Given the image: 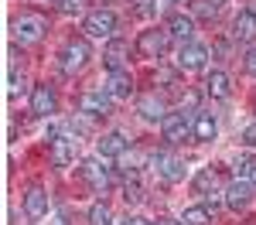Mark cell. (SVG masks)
Instances as JSON below:
<instances>
[{
  "instance_id": "33",
  "label": "cell",
  "mask_w": 256,
  "mask_h": 225,
  "mask_svg": "<svg viewBox=\"0 0 256 225\" xmlns=\"http://www.w3.org/2000/svg\"><path fill=\"white\" fill-rule=\"evenodd\" d=\"M123 225H154V222H150V219H140V215H126Z\"/></svg>"
},
{
  "instance_id": "12",
  "label": "cell",
  "mask_w": 256,
  "mask_h": 225,
  "mask_svg": "<svg viewBox=\"0 0 256 225\" xmlns=\"http://www.w3.org/2000/svg\"><path fill=\"white\" fill-rule=\"evenodd\" d=\"M137 113L144 116V120H150V123H158L168 116V106H164V96H158V92H144L137 99Z\"/></svg>"
},
{
  "instance_id": "4",
  "label": "cell",
  "mask_w": 256,
  "mask_h": 225,
  "mask_svg": "<svg viewBox=\"0 0 256 225\" xmlns=\"http://www.w3.org/2000/svg\"><path fill=\"white\" fill-rule=\"evenodd\" d=\"M168 44H171V34H168V27L160 31V27H150V31H140L137 38V51L144 58H160L164 51H168Z\"/></svg>"
},
{
  "instance_id": "19",
  "label": "cell",
  "mask_w": 256,
  "mask_h": 225,
  "mask_svg": "<svg viewBox=\"0 0 256 225\" xmlns=\"http://www.w3.org/2000/svg\"><path fill=\"white\" fill-rule=\"evenodd\" d=\"M168 34L178 38L181 44H188L192 34H195V20L188 17V14H171V17H168Z\"/></svg>"
},
{
  "instance_id": "7",
  "label": "cell",
  "mask_w": 256,
  "mask_h": 225,
  "mask_svg": "<svg viewBox=\"0 0 256 225\" xmlns=\"http://www.w3.org/2000/svg\"><path fill=\"white\" fill-rule=\"evenodd\" d=\"M150 167L158 171L164 181H171V184L184 178V164L178 161L174 154H168V150H158V154H150Z\"/></svg>"
},
{
  "instance_id": "26",
  "label": "cell",
  "mask_w": 256,
  "mask_h": 225,
  "mask_svg": "<svg viewBox=\"0 0 256 225\" xmlns=\"http://www.w3.org/2000/svg\"><path fill=\"white\" fill-rule=\"evenodd\" d=\"M89 225H113V208L106 202H96L89 208Z\"/></svg>"
},
{
  "instance_id": "28",
  "label": "cell",
  "mask_w": 256,
  "mask_h": 225,
  "mask_svg": "<svg viewBox=\"0 0 256 225\" xmlns=\"http://www.w3.org/2000/svg\"><path fill=\"white\" fill-rule=\"evenodd\" d=\"M195 14H198V17H216L218 3H216V0H195Z\"/></svg>"
},
{
  "instance_id": "2",
  "label": "cell",
  "mask_w": 256,
  "mask_h": 225,
  "mask_svg": "<svg viewBox=\"0 0 256 225\" xmlns=\"http://www.w3.org/2000/svg\"><path fill=\"white\" fill-rule=\"evenodd\" d=\"M10 31H14V44L28 48V44H34V41H41V38H44L48 24H44V20H41L38 14H20V17H14Z\"/></svg>"
},
{
  "instance_id": "23",
  "label": "cell",
  "mask_w": 256,
  "mask_h": 225,
  "mask_svg": "<svg viewBox=\"0 0 256 225\" xmlns=\"http://www.w3.org/2000/svg\"><path fill=\"white\" fill-rule=\"evenodd\" d=\"M181 222L184 225H208L212 222V208L208 205H192V208H184Z\"/></svg>"
},
{
  "instance_id": "32",
  "label": "cell",
  "mask_w": 256,
  "mask_h": 225,
  "mask_svg": "<svg viewBox=\"0 0 256 225\" xmlns=\"http://www.w3.org/2000/svg\"><path fill=\"white\" fill-rule=\"evenodd\" d=\"M242 143H246V147H256V123L242 130Z\"/></svg>"
},
{
  "instance_id": "29",
  "label": "cell",
  "mask_w": 256,
  "mask_h": 225,
  "mask_svg": "<svg viewBox=\"0 0 256 225\" xmlns=\"http://www.w3.org/2000/svg\"><path fill=\"white\" fill-rule=\"evenodd\" d=\"M134 10H137V17H154V14H158V3H154V0H137Z\"/></svg>"
},
{
  "instance_id": "35",
  "label": "cell",
  "mask_w": 256,
  "mask_h": 225,
  "mask_svg": "<svg viewBox=\"0 0 256 225\" xmlns=\"http://www.w3.org/2000/svg\"><path fill=\"white\" fill-rule=\"evenodd\" d=\"M253 188H256V174H253Z\"/></svg>"
},
{
  "instance_id": "24",
  "label": "cell",
  "mask_w": 256,
  "mask_h": 225,
  "mask_svg": "<svg viewBox=\"0 0 256 225\" xmlns=\"http://www.w3.org/2000/svg\"><path fill=\"white\" fill-rule=\"evenodd\" d=\"M232 174H236L239 181H253V174H256V161L250 157V154H239L236 161H232Z\"/></svg>"
},
{
  "instance_id": "1",
  "label": "cell",
  "mask_w": 256,
  "mask_h": 225,
  "mask_svg": "<svg viewBox=\"0 0 256 225\" xmlns=\"http://www.w3.org/2000/svg\"><path fill=\"white\" fill-rule=\"evenodd\" d=\"M89 58H92L89 41H86V38H68L65 44H62L58 65H62V72H65V75H76V72H82V68L89 65Z\"/></svg>"
},
{
  "instance_id": "17",
  "label": "cell",
  "mask_w": 256,
  "mask_h": 225,
  "mask_svg": "<svg viewBox=\"0 0 256 225\" xmlns=\"http://www.w3.org/2000/svg\"><path fill=\"white\" fill-rule=\"evenodd\" d=\"M102 92H110L113 99H130V92H134V79H130V72H110V79H106V89Z\"/></svg>"
},
{
  "instance_id": "13",
  "label": "cell",
  "mask_w": 256,
  "mask_h": 225,
  "mask_svg": "<svg viewBox=\"0 0 256 225\" xmlns=\"http://www.w3.org/2000/svg\"><path fill=\"white\" fill-rule=\"evenodd\" d=\"M232 38L242 41V44H253L256 41V10H239L236 20H232Z\"/></svg>"
},
{
  "instance_id": "8",
  "label": "cell",
  "mask_w": 256,
  "mask_h": 225,
  "mask_svg": "<svg viewBox=\"0 0 256 225\" xmlns=\"http://www.w3.org/2000/svg\"><path fill=\"white\" fill-rule=\"evenodd\" d=\"M192 126H195V123L188 120L184 113H168V116L160 120V133H164L168 143H181L188 133H192Z\"/></svg>"
},
{
  "instance_id": "18",
  "label": "cell",
  "mask_w": 256,
  "mask_h": 225,
  "mask_svg": "<svg viewBox=\"0 0 256 225\" xmlns=\"http://www.w3.org/2000/svg\"><path fill=\"white\" fill-rule=\"evenodd\" d=\"M24 212L31 215V219H44L48 215V195H44V188H28V195H24Z\"/></svg>"
},
{
  "instance_id": "6",
  "label": "cell",
  "mask_w": 256,
  "mask_h": 225,
  "mask_svg": "<svg viewBox=\"0 0 256 225\" xmlns=\"http://www.w3.org/2000/svg\"><path fill=\"white\" fill-rule=\"evenodd\" d=\"M79 174H82V181L89 184L92 191H99V195H106V191H110V167H102L96 157L82 161L79 164Z\"/></svg>"
},
{
  "instance_id": "31",
  "label": "cell",
  "mask_w": 256,
  "mask_h": 225,
  "mask_svg": "<svg viewBox=\"0 0 256 225\" xmlns=\"http://www.w3.org/2000/svg\"><path fill=\"white\" fill-rule=\"evenodd\" d=\"M242 68H246V75H253L256 79V48L246 51V58H242Z\"/></svg>"
},
{
  "instance_id": "9",
  "label": "cell",
  "mask_w": 256,
  "mask_h": 225,
  "mask_svg": "<svg viewBox=\"0 0 256 225\" xmlns=\"http://www.w3.org/2000/svg\"><path fill=\"white\" fill-rule=\"evenodd\" d=\"M205 61H208V48H205V44H198V41L181 44V51H178V68L198 72V68H205Z\"/></svg>"
},
{
  "instance_id": "20",
  "label": "cell",
  "mask_w": 256,
  "mask_h": 225,
  "mask_svg": "<svg viewBox=\"0 0 256 225\" xmlns=\"http://www.w3.org/2000/svg\"><path fill=\"white\" fill-rule=\"evenodd\" d=\"M216 133H218V123L212 113H195V126H192V137L202 143H208V140H216Z\"/></svg>"
},
{
  "instance_id": "38",
  "label": "cell",
  "mask_w": 256,
  "mask_h": 225,
  "mask_svg": "<svg viewBox=\"0 0 256 225\" xmlns=\"http://www.w3.org/2000/svg\"><path fill=\"white\" fill-rule=\"evenodd\" d=\"M58 225H65V222H58Z\"/></svg>"
},
{
  "instance_id": "3",
  "label": "cell",
  "mask_w": 256,
  "mask_h": 225,
  "mask_svg": "<svg viewBox=\"0 0 256 225\" xmlns=\"http://www.w3.org/2000/svg\"><path fill=\"white\" fill-rule=\"evenodd\" d=\"M82 27H86V34H89V38H113V31H116V14H113L110 7L89 10Z\"/></svg>"
},
{
  "instance_id": "21",
  "label": "cell",
  "mask_w": 256,
  "mask_h": 225,
  "mask_svg": "<svg viewBox=\"0 0 256 225\" xmlns=\"http://www.w3.org/2000/svg\"><path fill=\"white\" fill-rule=\"evenodd\" d=\"M205 92H208L212 99H229V96H232V79H229L226 72H212V75L205 79Z\"/></svg>"
},
{
  "instance_id": "27",
  "label": "cell",
  "mask_w": 256,
  "mask_h": 225,
  "mask_svg": "<svg viewBox=\"0 0 256 225\" xmlns=\"http://www.w3.org/2000/svg\"><path fill=\"white\" fill-rule=\"evenodd\" d=\"M55 7H58L65 17H72V14H82V7H86V0H55Z\"/></svg>"
},
{
  "instance_id": "22",
  "label": "cell",
  "mask_w": 256,
  "mask_h": 225,
  "mask_svg": "<svg viewBox=\"0 0 256 225\" xmlns=\"http://www.w3.org/2000/svg\"><path fill=\"white\" fill-rule=\"evenodd\" d=\"M216 188H218V171L216 167H202L195 174V191L198 195H212Z\"/></svg>"
},
{
  "instance_id": "25",
  "label": "cell",
  "mask_w": 256,
  "mask_h": 225,
  "mask_svg": "<svg viewBox=\"0 0 256 225\" xmlns=\"http://www.w3.org/2000/svg\"><path fill=\"white\" fill-rule=\"evenodd\" d=\"M123 198L130 205L144 202V184H140V174L137 171H130V178H126V184H123Z\"/></svg>"
},
{
  "instance_id": "14",
  "label": "cell",
  "mask_w": 256,
  "mask_h": 225,
  "mask_svg": "<svg viewBox=\"0 0 256 225\" xmlns=\"http://www.w3.org/2000/svg\"><path fill=\"white\" fill-rule=\"evenodd\" d=\"M253 191H256V188L250 181H239V178H236V181L226 188V198H222V202L229 205L232 212H242V208L250 205V198H253Z\"/></svg>"
},
{
  "instance_id": "37",
  "label": "cell",
  "mask_w": 256,
  "mask_h": 225,
  "mask_svg": "<svg viewBox=\"0 0 256 225\" xmlns=\"http://www.w3.org/2000/svg\"><path fill=\"white\" fill-rule=\"evenodd\" d=\"M178 3H184V0H178Z\"/></svg>"
},
{
  "instance_id": "5",
  "label": "cell",
  "mask_w": 256,
  "mask_h": 225,
  "mask_svg": "<svg viewBox=\"0 0 256 225\" xmlns=\"http://www.w3.org/2000/svg\"><path fill=\"white\" fill-rule=\"evenodd\" d=\"M76 147H79V140H76V133H52V161H55V167H68V164L76 161Z\"/></svg>"
},
{
  "instance_id": "36",
  "label": "cell",
  "mask_w": 256,
  "mask_h": 225,
  "mask_svg": "<svg viewBox=\"0 0 256 225\" xmlns=\"http://www.w3.org/2000/svg\"><path fill=\"white\" fill-rule=\"evenodd\" d=\"M216 3H226V0H216Z\"/></svg>"
},
{
  "instance_id": "34",
  "label": "cell",
  "mask_w": 256,
  "mask_h": 225,
  "mask_svg": "<svg viewBox=\"0 0 256 225\" xmlns=\"http://www.w3.org/2000/svg\"><path fill=\"white\" fill-rule=\"evenodd\" d=\"M158 225H184V222H181V219H178V222H174V219H160Z\"/></svg>"
},
{
  "instance_id": "15",
  "label": "cell",
  "mask_w": 256,
  "mask_h": 225,
  "mask_svg": "<svg viewBox=\"0 0 256 225\" xmlns=\"http://www.w3.org/2000/svg\"><path fill=\"white\" fill-rule=\"evenodd\" d=\"M96 150H99V157H123L130 150V140L123 133H106V137L96 140Z\"/></svg>"
},
{
  "instance_id": "30",
  "label": "cell",
  "mask_w": 256,
  "mask_h": 225,
  "mask_svg": "<svg viewBox=\"0 0 256 225\" xmlns=\"http://www.w3.org/2000/svg\"><path fill=\"white\" fill-rule=\"evenodd\" d=\"M24 92H28V79L14 72V75H10V96H24Z\"/></svg>"
},
{
  "instance_id": "16",
  "label": "cell",
  "mask_w": 256,
  "mask_h": 225,
  "mask_svg": "<svg viewBox=\"0 0 256 225\" xmlns=\"http://www.w3.org/2000/svg\"><path fill=\"white\" fill-rule=\"evenodd\" d=\"M126 55H130V48H126V41H110L106 44V51H102V58H106V68L110 72H126Z\"/></svg>"
},
{
  "instance_id": "10",
  "label": "cell",
  "mask_w": 256,
  "mask_h": 225,
  "mask_svg": "<svg viewBox=\"0 0 256 225\" xmlns=\"http://www.w3.org/2000/svg\"><path fill=\"white\" fill-rule=\"evenodd\" d=\"M79 113H86V116H110L113 113V96L110 92H82Z\"/></svg>"
},
{
  "instance_id": "11",
  "label": "cell",
  "mask_w": 256,
  "mask_h": 225,
  "mask_svg": "<svg viewBox=\"0 0 256 225\" xmlns=\"http://www.w3.org/2000/svg\"><path fill=\"white\" fill-rule=\"evenodd\" d=\"M58 109V96L52 85H34L31 89V113L34 116H52Z\"/></svg>"
}]
</instances>
